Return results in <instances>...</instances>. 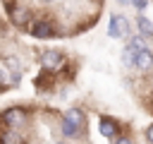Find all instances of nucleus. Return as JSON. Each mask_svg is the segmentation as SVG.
I'll list each match as a JSON object with an SVG mask.
<instances>
[{
	"instance_id": "obj_4",
	"label": "nucleus",
	"mask_w": 153,
	"mask_h": 144,
	"mask_svg": "<svg viewBox=\"0 0 153 144\" xmlns=\"http://www.w3.org/2000/svg\"><path fill=\"white\" fill-rule=\"evenodd\" d=\"M98 130H100V134H103V137H108V139H115L117 125H115V120H110V118H100V122H98Z\"/></svg>"
},
{
	"instance_id": "obj_5",
	"label": "nucleus",
	"mask_w": 153,
	"mask_h": 144,
	"mask_svg": "<svg viewBox=\"0 0 153 144\" xmlns=\"http://www.w3.org/2000/svg\"><path fill=\"white\" fill-rule=\"evenodd\" d=\"M31 34H33L36 38H50V36H53V26H50L48 22H36V24L31 26Z\"/></svg>"
},
{
	"instance_id": "obj_15",
	"label": "nucleus",
	"mask_w": 153,
	"mask_h": 144,
	"mask_svg": "<svg viewBox=\"0 0 153 144\" xmlns=\"http://www.w3.org/2000/svg\"><path fill=\"white\" fill-rule=\"evenodd\" d=\"M146 139H148V142H151V144H153V125H151V127H148V130H146Z\"/></svg>"
},
{
	"instance_id": "obj_7",
	"label": "nucleus",
	"mask_w": 153,
	"mask_h": 144,
	"mask_svg": "<svg viewBox=\"0 0 153 144\" xmlns=\"http://www.w3.org/2000/svg\"><path fill=\"white\" fill-rule=\"evenodd\" d=\"M136 26H139V31L143 34V38H153V24H151L148 17L139 14V17H136Z\"/></svg>"
},
{
	"instance_id": "obj_14",
	"label": "nucleus",
	"mask_w": 153,
	"mask_h": 144,
	"mask_svg": "<svg viewBox=\"0 0 153 144\" xmlns=\"http://www.w3.org/2000/svg\"><path fill=\"white\" fill-rule=\"evenodd\" d=\"M7 65H10V67H12V70H19V62H17V60H14V58H7Z\"/></svg>"
},
{
	"instance_id": "obj_12",
	"label": "nucleus",
	"mask_w": 153,
	"mask_h": 144,
	"mask_svg": "<svg viewBox=\"0 0 153 144\" xmlns=\"http://www.w3.org/2000/svg\"><path fill=\"white\" fill-rule=\"evenodd\" d=\"M112 144H131V139H129V137H115Z\"/></svg>"
},
{
	"instance_id": "obj_10",
	"label": "nucleus",
	"mask_w": 153,
	"mask_h": 144,
	"mask_svg": "<svg viewBox=\"0 0 153 144\" xmlns=\"http://www.w3.org/2000/svg\"><path fill=\"white\" fill-rule=\"evenodd\" d=\"M62 132H65V137H69V139H76V137L81 134V130H76L74 125H69L67 120H62Z\"/></svg>"
},
{
	"instance_id": "obj_16",
	"label": "nucleus",
	"mask_w": 153,
	"mask_h": 144,
	"mask_svg": "<svg viewBox=\"0 0 153 144\" xmlns=\"http://www.w3.org/2000/svg\"><path fill=\"white\" fill-rule=\"evenodd\" d=\"M117 2H120V5H127V2H131V0H117Z\"/></svg>"
},
{
	"instance_id": "obj_13",
	"label": "nucleus",
	"mask_w": 153,
	"mask_h": 144,
	"mask_svg": "<svg viewBox=\"0 0 153 144\" xmlns=\"http://www.w3.org/2000/svg\"><path fill=\"white\" fill-rule=\"evenodd\" d=\"M131 2H134V7H136V10H143V7L148 5V0H131Z\"/></svg>"
},
{
	"instance_id": "obj_3",
	"label": "nucleus",
	"mask_w": 153,
	"mask_h": 144,
	"mask_svg": "<svg viewBox=\"0 0 153 144\" xmlns=\"http://www.w3.org/2000/svg\"><path fill=\"white\" fill-rule=\"evenodd\" d=\"M134 67H139V70H151L153 67V50H139L136 53V58H134Z\"/></svg>"
},
{
	"instance_id": "obj_6",
	"label": "nucleus",
	"mask_w": 153,
	"mask_h": 144,
	"mask_svg": "<svg viewBox=\"0 0 153 144\" xmlns=\"http://www.w3.org/2000/svg\"><path fill=\"white\" fill-rule=\"evenodd\" d=\"M65 120H67L69 125H74L76 130H84V113H81V110H76V108L67 110V113H65Z\"/></svg>"
},
{
	"instance_id": "obj_8",
	"label": "nucleus",
	"mask_w": 153,
	"mask_h": 144,
	"mask_svg": "<svg viewBox=\"0 0 153 144\" xmlns=\"http://www.w3.org/2000/svg\"><path fill=\"white\" fill-rule=\"evenodd\" d=\"M60 62H62V55H60L57 50H50V53L43 55V65H45V67H57Z\"/></svg>"
},
{
	"instance_id": "obj_1",
	"label": "nucleus",
	"mask_w": 153,
	"mask_h": 144,
	"mask_svg": "<svg viewBox=\"0 0 153 144\" xmlns=\"http://www.w3.org/2000/svg\"><path fill=\"white\" fill-rule=\"evenodd\" d=\"M129 31V24H127V19L122 17V14H112L110 17V24H108V36H112V38H120V36H124Z\"/></svg>"
},
{
	"instance_id": "obj_11",
	"label": "nucleus",
	"mask_w": 153,
	"mask_h": 144,
	"mask_svg": "<svg viewBox=\"0 0 153 144\" xmlns=\"http://www.w3.org/2000/svg\"><path fill=\"white\" fill-rule=\"evenodd\" d=\"M26 17H29V12H26V10H14V12H12V19H14L17 24H24V22H26Z\"/></svg>"
},
{
	"instance_id": "obj_2",
	"label": "nucleus",
	"mask_w": 153,
	"mask_h": 144,
	"mask_svg": "<svg viewBox=\"0 0 153 144\" xmlns=\"http://www.w3.org/2000/svg\"><path fill=\"white\" fill-rule=\"evenodd\" d=\"M2 120H5L10 127H14V125H22V122L26 120V113H24L22 108H7V110L2 113Z\"/></svg>"
},
{
	"instance_id": "obj_17",
	"label": "nucleus",
	"mask_w": 153,
	"mask_h": 144,
	"mask_svg": "<svg viewBox=\"0 0 153 144\" xmlns=\"http://www.w3.org/2000/svg\"><path fill=\"white\" fill-rule=\"evenodd\" d=\"M43 2H50V0H43Z\"/></svg>"
},
{
	"instance_id": "obj_9",
	"label": "nucleus",
	"mask_w": 153,
	"mask_h": 144,
	"mask_svg": "<svg viewBox=\"0 0 153 144\" xmlns=\"http://www.w3.org/2000/svg\"><path fill=\"white\" fill-rule=\"evenodd\" d=\"M0 144H24V137H22L19 132H12V130H7V132H5V139H2Z\"/></svg>"
}]
</instances>
